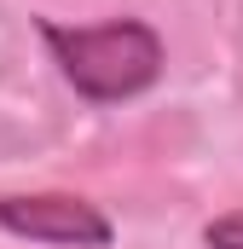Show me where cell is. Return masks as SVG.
Listing matches in <instances>:
<instances>
[{"label":"cell","instance_id":"obj_3","mask_svg":"<svg viewBox=\"0 0 243 249\" xmlns=\"http://www.w3.org/2000/svg\"><path fill=\"white\" fill-rule=\"evenodd\" d=\"M203 244H208V249H243V209L208 220V226H203Z\"/></svg>","mask_w":243,"mask_h":249},{"label":"cell","instance_id":"obj_1","mask_svg":"<svg viewBox=\"0 0 243 249\" xmlns=\"http://www.w3.org/2000/svg\"><path fill=\"white\" fill-rule=\"evenodd\" d=\"M41 41L58 64V75L87 105H122L156 87L162 75V35L139 18H104V23H58L41 18Z\"/></svg>","mask_w":243,"mask_h":249},{"label":"cell","instance_id":"obj_2","mask_svg":"<svg viewBox=\"0 0 243 249\" xmlns=\"http://www.w3.org/2000/svg\"><path fill=\"white\" fill-rule=\"evenodd\" d=\"M0 232L29 238V244H52V249H110V238H116L110 214L87 197H69V191L0 197Z\"/></svg>","mask_w":243,"mask_h":249}]
</instances>
